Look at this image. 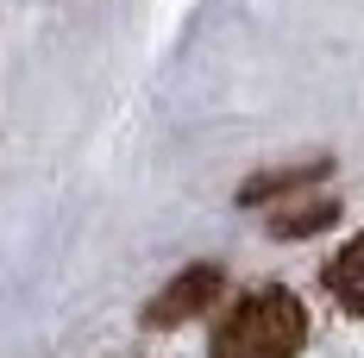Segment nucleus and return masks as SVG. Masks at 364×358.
Listing matches in <instances>:
<instances>
[{"instance_id":"obj_2","label":"nucleus","mask_w":364,"mask_h":358,"mask_svg":"<svg viewBox=\"0 0 364 358\" xmlns=\"http://www.w3.org/2000/svg\"><path fill=\"white\" fill-rule=\"evenodd\" d=\"M220 289H226L220 264H188L182 277H170V283L151 295L145 327H182V321H195L201 308H214V302H220Z\"/></svg>"},{"instance_id":"obj_3","label":"nucleus","mask_w":364,"mask_h":358,"mask_svg":"<svg viewBox=\"0 0 364 358\" xmlns=\"http://www.w3.org/2000/svg\"><path fill=\"white\" fill-rule=\"evenodd\" d=\"M327 289H333V302H339L346 315H358V321H364V233L327 264Z\"/></svg>"},{"instance_id":"obj_1","label":"nucleus","mask_w":364,"mask_h":358,"mask_svg":"<svg viewBox=\"0 0 364 358\" xmlns=\"http://www.w3.org/2000/svg\"><path fill=\"white\" fill-rule=\"evenodd\" d=\"M301 339H308V308L289 289H252L214 327L208 358H295Z\"/></svg>"}]
</instances>
